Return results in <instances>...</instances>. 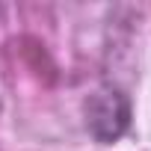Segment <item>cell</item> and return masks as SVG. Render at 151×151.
I'll list each match as a JSON object with an SVG mask.
<instances>
[{"instance_id":"1","label":"cell","mask_w":151,"mask_h":151,"mask_svg":"<svg viewBox=\"0 0 151 151\" xmlns=\"http://www.w3.org/2000/svg\"><path fill=\"white\" fill-rule=\"evenodd\" d=\"M86 122L95 139L101 142H116L127 127H130V101L124 92L104 86L98 89L89 104H86Z\"/></svg>"}]
</instances>
